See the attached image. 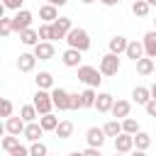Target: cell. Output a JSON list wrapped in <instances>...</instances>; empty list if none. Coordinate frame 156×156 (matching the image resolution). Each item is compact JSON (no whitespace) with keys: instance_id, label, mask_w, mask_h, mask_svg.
I'll return each instance as SVG.
<instances>
[{"instance_id":"d6986e66","label":"cell","mask_w":156,"mask_h":156,"mask_svg":"<svg viewBox=\"0 0 156 156\" xmlns=\"http://www.w3.org/2000/svg\"><path fill=\"white\" fill-rule=\"evenodd\" d=\"M34 63H37V56H34V54H20V58H17V68H20L22 73L34 71Z\"/></svg>"},{"instance_id":"94428289","label":"cell","mask_w":156,"mask_h":156,"mask_svg":"<svg viewBox=\"0 0 156 156\" xmlns=\"http://www.w3.org/2000/svg\"><path fill=\"white\" fill-rule=\"evenodd\" d=\"M154 71H156V68H154Z\"/></svg>"},{"instance_id":"3957f363","label":"cell","mask_w":156,"mask_h":156,"mask_svg":"<svg viewBox=\"0 0 156 156\" xmlns=\"http://www.w3.org/2000/svg\"><path fill=\"white\" fill-rule=\"evenodd\" d=\"M32 105L37 107V112H39V115H49V112H51V107H54L51 93H49V90L37 88V93H34V102H32Z\"/></svg>"},{"instance_id":"603a6c76","label":"cell","mask_w":156,"mask_h":156,"mask_svg":"<svg viewBox=\"0 0 156 156\" xmlns=\"http://www.w3.org/2000/svg\"><path fill=\"white\" fill-rule=\"evenodd\" d=\"M20 41H22V44H27V46H37V44H39L41 39H39V32L29 27V29L20 32Z\"/></svg>"},{"instance_id":"484cf974","label":"cell","mask_w":156,"mask_h":156,"mask_svg":"<svg viewBox=\"0 0 156 156\" xmlns=\"http://www.w3.org/2000/svg\"><path fill=\"white\" fill-rule=\"evenodd\" d=\"M149 146H151V134H146V132H136V134H134V149L146 151Z\"/></svg>"},{"instance_id":"e575fe53","label":"cell","mask_w":156,"mask_h":156,"mask_svg":"<svg viewBox=\"0 0 156 156\" xmlns=\"http://www.w3.org/2000/svg\"><path fill=\"white\" fill-rule=\"evenodd\" d=\"M0 117H12V102L7 98H0Z\"/></svg>"},{"instance_id":"ac0fdd59","label":"cell","mask_w":156,"mask_h":156,"mask_svg":"<svg viewBox=\"0 0 156 156\" xmlns=\"http://www.w3.org/2000/svg\"><path fill=\"white\" fill-rule=\"evenodd\" d=\"M127 44H129V41H127V37L115 34V37L110 39V54H117V56H119V54H124V51H127Z\"/></svg>"},{"instance_id":"9a60e30c","label":"cell","mask_w":156,"mask_h":156,"mask_svg":"<svg viewBox=\"0 0 156 156\" xmlns=\"http://www.w3.org/2000/svg\"><path fill=\"white\" fill-rule=\"evenodd\" d=\"M39 20H44L46 24H51L54 20H58V10H56V5H51V2L41 5V7H39Z\"/></svg>"},{"instance_id":"8fae6325","label":"cell","mask_w":156,"mask_h":156,"mask_svg":"<svg viewBox=\"0 0 156 156\" xmlns=\"http://www.w3.org/2000/svg\"><path fill=\"white\" fill-rule=\"evenodd\" d=\"M129 110H132V102L129 100H115L110 112H112L115 119H124V117H129Z\"/></svg>"},{"instance_id":"8992f818","label":"cell","mask_w":156,"mask_h":156,"mask_svg":"<svg viewBox=\"0 0 156 156\" xmlns=\"http://www.w3.org/2000/svg\"><path fill=\"white\" fill-rule=\"evenodd\" d=\"M32 27V12L29 10H17V15L12 17V32H24Z\"/></svg>"},{"instance_id":"f35d334b","label":"cell","mask_w":156,"mask_h":156,"mask_svg":"<svg viewBox=\"0 0 156 156\" xmlns=\"http://www.w3.org/2000/svg\"><path fill=\"white\" fill-rule=\"evenodd\" d=\"M144 110H146V115H149V117H156V98H151V100L144 105Z\"/></svg>"},{"instance_id":"b9f144b4","label":"cell","mask_w":156,"mask_h":156,"mask_svg":"<svg viewBox=\"0 0 156 156\" xmlns=\"http://www.w3.org/2000/svg\"><path fill=\"white\" fill-rule=\"evenodd\" d=\"M83 154H85V156H102V154H100V149H95V146H88Z\"/></svg>"},{"instance_id":"5bb4252c","label":"cell","mask_w":156,"mask_h":156,"mask_svg":"<svg viewBox=\"0 0 156 156\" xmlns=\"http://www.w3.org/2000/svg\"><path fill=\"white\" fill-rule=\"evenodd\" d=\"M141 44H144V54L149 58H156V29L154 32H146L144 39H141Z\"/></svg>"},{"instance_id":"6da1fadb","label":"cell","mask_w":156,"mask_h":156,"mask_svg":"<svg viewBox=\"0 0 156 156\" xmlns=\"http://www.w3.org/2000/svg\"><path fill=\"white\" fill-rule=\"evenodd\" d=\"M66 41L71 49H78V51H88L90 49V34L83 29V27H73L68 34H66Z\"/></svg>"},{"instance_id":"f5cc1de1","label":"cell","mask_w":156,"mask_h":156,"mask_svg":"<svg viewBox=\"0 0 156 156\" xmlns=\"http://www.w3.org/2000/svg\"><path fill=\"white\" fill-rule=\"evenodd\" d=\"M115 156H124V154H119V151H115Z\"/></svg>"},{"instance_id":"91938a15","label":"cell","mask_w":156,"mask_h":156,"mask_svg":"<svg viewBox=\"0 0 156 156\" xmlns=\"http://www.w3.org/2000/svg\"><path fill=\"white\" fill-rule=\"evenodd\" d=\"M0 39H2V37H0Z\"/></svg>"},{"instance_id":"f546056e","label":"cell","mask_w":156,"mask_h":156,"mask_svg":"<svg viewBox=\"0 0 156 156\" xmlns=\"http://www.w3.org/2000/svg\"><path fill=\"white\" fill-rule=\"evenodd\" d=\"M102 132H105V136H117V134H122V122L119 119H110L102 127Z\"/></svg>"},{"instance_id":"ab89813d","label":"cell","mask_w":156,"mask_h":156,"mask_svg":"<svg viewBox=\"0 0 156 156\" xmlns=\"http://www.w3.org/2000/svg\"><path fill=\"white\" fill-rule=\"evenodd\" d=\"M22 2H24V0H2V5H5L7 10H20Z\"/></svg>"},{"instance_id":"7c38bea8","label":"cell","mask_w":156,"mask_h":156,"mask_svg":"<svg viewBox=\"0 0 156 156\" xmlns=\"http://www.w3.org/2000/svg\"><path fill=\"white\" fill-rule=\"evenodd\" d=\"M5 127H7V134H15V136H20V134L24 132L27 122H24L22 117H7V119H5Z\"/></svg>"},{"instance_id":"d6a6232c","label":"cell","mask_w":156,"mask_h":156,"mask_svg":"<svg viewBox=\"0 0 156 156\" xmlns=\"http://www.w3.org/2000/svg\"><path fill=\"white\" fill-rule=\"evenodd\" d=\"M29 156H49V149H46V144L39 139V141H32V146H29Z\"/></svg>"},{"instance_id":"836d02e7","label":"cell","mask_w":156,"mask_h":156,"mask_svg":"<svg viewBox=\"0 0 156 156\" xmlns=\"http://www.w3.org/2000/svg\"><path fill=\"white\" fill-rule=\"evenodd\" d=\"M122 132H127V134H136V132H139V122L132 119V117H124V119H122Z\"/></svg>"},{"instance_id":"5b68a950","label":"cell","mask_w":156,"mask_h":156,"mask_svg":"<svg viewBox=\"0 0 156 156\" xmlns=\"http://www.w3.org/2000/svg\"><path fill=\"white\" fill-rule=\"evenodd\" d=\"M119 56L117 54H105L102 58H100V73L102 76H117L119 73Z\"/></svg>"},{"instance_id":"7a4b0ae2","label":"cell","mask_w":156,"mask_h":156,"mask_svg":"<svg viewBox=\"0 0 156 156\" xmlns=\"http://www.w3.org/2000/svg\"><path fill=\"white\" fill-rule=\"evenodd\" d=\"M78 80L85 83L88 88H98L102 83V73L95 66H78Z\"/></svg>"},{"instance_id":"2e32d148","label":"cell","mask_w":156,"mask_h":156,"mask_svg":"<svg viewBox=\"0 0 156 156\" xmlns=\"http://www.w3.org/2000/svg\"><path fill=\"white\" fill-rule=\"evenodd\" d=\"M80 54L83 51H78V49H66L63 51V56H61V61H63V66H68V68H76L78 63H80Z\"/></svg>"},{"instance_id":"f907efd6","label":"cell","mask_w":156,"mask_h":156,"mask_svg":"<svg viewBox=\"0 0 156 156\" xmlns=\"http://www.w3.org/2000/svg\"><path fill=\"white\" fill-rule=\"evenodd\" d=\"M80 2H83V5H90V2H95V0H80Z\"/></svg>"},{"instance_id":"c3c4849f","label":"cell","mask_w":156,"mask_h":156,"mask_svg":"<svg viewBox=\"0 0 156 156\" xmlns=\"http://www.w3.org/2000/svg\"><path fill=\"white\" fill-rule=\"evenodd\" d=\"M149 90H151V98H156V83H154V85H151Z\"/></svg>"},{"instance_id":"4316f807","label":"cell","mask_w":156,"mask_h":156,"mask_svg":"<svg viewBox=\"0 0 156 156\" xmlns=\"http://www.w3.org/2000/svg\"><path fill=\"white\" fill-rule=\"evenodd\" d=\"M39 124H41L44 132H54L56 124H58V117H54L51 112H49V115H41V117H39Z\"/></svg>"},{"instance_id":"cb8c5ba5","label":"cell","mask_w":156,"mask_h":156,"mask_svg":"<svg viewBox=\"0 0 156 156\" xmlns=\"http://www.w3.org/2000/svg\"><path fill=\"white\" fill-rule=\"evenodd\" d=\"M132 98H134V102H136V105H146V102L151 100V90H149V88H144V85H136V88L132 90Z\"/></svg>"},{"instance_id":"680465c9","label":"cell","mask_w":156,"mask_h":156,"mask_svg":"<svg viewBox=\"0 0 156 156\" xmlns=\"http://www.w3.org/2000/svg\"><path fill=\"white\" fill-rule=\"evenodd\" d=\"M56 156H58V154H56Z\"/></svg>"},{"instance_id":"4fadbf2b","label":"cell","mask_w":156,"mask_h":156,"mask_svg":"<svg viewBox=\"0 0 156 156\" xmlns=\"http://www.w3.org/2000/svg\"><path fill=\"white\" fill-rule=\"evenodd\" d=\"M24 139L27 141H39L41 139V134H44V129H41V124L39 122H27V127H24Z\"/></svg>"},{"instance_id":"30bf717a","label":"cell","mask_w":156,"mask_h":156,"mask_svg":"<svg viewBox=\"0 0 156 156\" xmlns=\"http://www.w3.org/2000/svg\"><path fill=\"white\" fill-rule=\"evenodd\" d=\"M85 141H88V146L100 149V146L105 144V132H102V127H90V129L85 132Z\"/></svg>"},{"instance_id":"60d3db41","label":"cell","mask_w":156,"mask_h":156,"mask_svg":"<svg viewBox=\"0 0 156 156\" xmlns=\"http://www.w3.org/2000/svg\"><path fill=\"white\" fill-rule=\"evenodd\" d=\"M10 156H29V149H27V146H22V144H20V146H17V149H15V151H12V154H10Z\"/></svg>"},{"instance_id":"277c9868","label":"cell","mask_w":156,"mask_h":156,"mask_svg":"<svg viewBox=\"0 0 156 156\" xmlns=\"http://www.w3.org/2000/svg\"><path fill=\"white\" fill-rule=\"evenodd\" d=\"M73 29V22H71V17H58V20H54L51 22V41L54 39H66V34Z\"/></svg>"},{"instance_id":"7402d4cb","label":"cell","mask_w":156,"mask_h":156,"mask_svg":"<svg viewBox=\"0 0 156 156\" xmlns=\"http://www.w3.org/2000/svg\"><path fill=\"white\" fill-rule=\"evenodd\" d=\"M34 83H37V88H41V90H51V88H54V76H51L49 71H39L37 78H34Z\"/></svg>"},{"instance_id":"7dc6e473","label":"cell","mask_w":156,"mask_h":156,"mask_svg":"<svg viewBox=\"0 0 156 156\" xmlns=\"http://www.w3.org/2000/svg\"><path fill=\"white\" fill-rule=\"evenodd\" d=\"M5 10H7V7H5V5H2V0H0V17H5Z\"/></svg>"},{"instance_id":"9c48e42d","label":"cell","mask_w":156,"mask_h":156,"mask_svg":"<svg viewBox=\"0 0 156 156\" xmlns=\"http://www.w3.org/2000/svg\"><path fill=\"white\" fill-rule=\"evenodd\" d=\"M54 54H56V49H54L51 41H39V44L34 46V56H37L39 61H51Z\"/></svg>"},{"instance_id":"83f0119b","label":"cell","mask_w":156,"mask_h":156,"mask_svg":"<svg viewBox=\"0 0 156 156\" xmlns=\"http://www.w3.org/2000/svg\"><path fill=\"white\" fill-rule=\"evenodd\" d=\"M149 10H151V5H149L146 0H134V2H132V12H134L136 17H146Z\"/></svg>"},{"instance_id":"f1b7e54d","label":"cell","mask_w":156,"mask_h":156,"mask_svg":"<svg viewBox=\"0 0 156 156\" xmlns=\"http://www.w3.org/2000/svg\"><path fill=\"white\" fill-rule=\"evenodd\" d=\"M20 117H22L24 122H37L39 112H37V107H34V105H22V110H20Z\"/></svg>"},{"instance_id":"681fc988","label":"cell","mask_w":156,"mask_h":156,"mask_svg":"<svg viewBox=\"0 0 156 156\" xmlns=\"http://www.w3.org/2000/svg\"><path fill=\"white\" fill-rule=\"evenodd\" d=\"M68 156H85V154H83V151H71Z\"/></svg>"},{"instance_id":"e0dca14e","label":"cell","mask_w":156,"mask_h":156,"mask_svg":"<svg viewBox=\"0 0 156 156\" xmlns=\"http://www.w3.org/2000/svg\"><path fill=\"white\" fill-rule=\"evenodd\" d=\"M112 102H115V98H112L110 93H98V98H95V110H98V112H110V110H112Z\"/></svg>"},{"instance_id":"44dd1931","label":"cell","mask_w":156,"mask_h":156,"mask_svg":"<svg viewBox=\"0 0 156 156\" xmlns=\"http://www.w3.org/2000/svg\"><path fill=\"white\" fill-rule=\"evenodd\" d=\"M134 63H136V73H139V76H149V73H154V68H156L154 58H149V56H141V58L134 61Z\"/></svg>"},{"instance_id":"bcb514c9","label":"cell","mask_w":156,"mask_h":156,"mask_svg":"<svg viewBox=\"0 0 156 156\" xmlns=\"http://www.w3.org/2000/svg\"><path fill=\"white\" fill-rule=\"evenodd\" d=\"M132 156H146V151H141V149H136V151H132Z\"/></svg>"},{"instance_id":"d4e9b609","label":"cell","mask_w":156,"mask_h":156,"mask_svg":"<svg viewBox=\"0 0 156 156\" xmlns=\"http://www.w3.org/2000/svg\"><path fill=\"white\" fill-rule=\"evenodd\" d=\"M54 134H56L58 139H68V136L73 134V122H68V119H61V122L56 124Z\"/></svg>"},{"instance_id":"ffe728a7","label":"cell","mask_w":156,"mask_h":156,"mask_svg":"<svg viewBox=\"0 0 156 156\" xmlns=\"http://www.w3.org/2000/svg\"><path fill=\"white\" fill-rule=\"evenodd\" d=\"M124 54H127V58H132V61H139V58L144 56V44L134 39V41H129V44H127V51H124Z\"/></svg>"},{"instance_id":"d590c367","label":"cell","mask_w":156,"mask_h":156,"mask_svg":"<svg viewBox=\"0 0 156 156\" xmlns=\"http://www.w3.org/2000/svg\"><path fill=\"white\" fill-rule=\"evenodd\" d=\"M12 34V20L0 17V37H10Z\"/></svg>"},{"instance_id":"db71d44e","label":"cell","mask_w":156,"mask_h":156,"mask_svg":"<svg viewBox=\"0 0 156 156\" xmlns=\"http://www.w3.org/2000/svg\"><path fill=\"white\" fill-rule=\"evenodd\" d=\"M154 24H156V20H154Z\"/></svg>"},{"instance_id":"1f68e13d","label":"cell","mask_w":156,"mask_h":156,"mask_svg":"<svg viewBox=\"0 0 156 156\" xmlns=\"http://www.w3.org/2000/svg\"><path fill=\"white\" fill-rule=\"evenodd\" d=\"M95 98H98V93H95V88H85V90L80 93V100H83V107H95Z\"/></svg>"},{"instance_id":"f6af8a7d","label":"cell","mask_w":156,"mask_h":156,"mask_svg":"<svg viewBox=\"0 0 156 156\" xmlns=\"http://www.w3.org/2000/svg\"><path fill=\"white\" fill-rule=\"evenodd\" d=\"M5 132H7V127H5V122H2V119H0V136H2V134H5Z\"/></svg>"},{"instance_id":"74e56055","label":"cell","mask_w":156,"mask_h":156,"mask_svg":"<svg viewBox=\"0 0 156 156\" xmlns=\"http://www.w3.org/2000/svg\"><path fill=\"white\" fill-rule=\"evenodd\" d=\"M80 107H83L80 93H71V107H68V110H80Z\"/></svg>"},{"instance_id":"11a10c76","label":"cell","mask_w":156,"mask_h":156,"mask_svg":"<svg viewBox=\"0 0 156 156\" xmlns=\"http://www.w3.org/2000/svg\"><path fill=\"white\" fill-rule=\"evenodd\" d=\"M0 85H2V80H0Z\"/></svg>"},{"instance_id":"52a82bcc","label":"cell","mask_w":156,"mask_h":156,"mask_svg":"<svg viewBox=\"0 0 156 156\" xmlns=\"http://www.w3.org/2000/svg\"><path fill=\"white\" fill-rule=\"evenodd\" d=\"M51 100H54V107H58V110L71 107V93L63 88H51Z\"/></svg>"},{"instance_id":"ee69618b","label":"cell","mask_w":156,"mask_h":156,"mask_svg":"<svg viewBox=\"0 0 156 156\" xmlns=\"http://www.w3.org/2000/svg\"><path fill=\"white\" fill-rule=\"evenodd\" d=\"M49 2H51V5H56V7H61V5H66L68 0H49Z\"/></svg>"},{"instance_id":"4dcf8cb0","label":"cell","mask_w":156,"mask_h":156,"mask_svg":"<svg viewBox=\"0 0 156 156\" xmlns=\"http://www.w3.org/2000/svg\"><path fill=\"white\" fill-rule=\"evenodd\" d=\"M0 146H2L7 154H12V151L20 146V136H15V134H10V136H2V139H0Z\"/></svg>"},{"instance_id":"816d5d0a","label":"cell","mask_w":156,"mask_h":156,"mask_svg":"<svg viewBox=\"0 0 156 156\" xmlns=\"http://www.w3.org/2000/svg\"><path fill=\"white\" fill-rule=\"evenodd\" d=\"M146 2H149V5H156V0H146Z\"/></svg>"},{"instance_id":"6f0895ef","label":"cell","mask_w":156,"mask_h":156,"mask_svg":"<svg viewBox=\"0 0 156 156\" xmlns=\"http://www.w3.org/2000/svg\"><path fill=\"white\" fill-rule=\"evenodd\" d=\"M119 2H122V0H119Z\"/></svg>"},{"instance_id":"7bdbcfd3","label":"cell","mask_w":156,"mask_h":156,"mask_svg":"<svg viewBox=\"0 0 156 156\" xmlns=\"http://www.w3.org/2000/svg\"><path fill=\"white\" fill-rule=\"evenodd\" d=\"M100 2H102V5H105V7H112V5H117V2H119V0H100Z\"/></svg>"},{"instance_id":"8d00e7d4","label":"cell","mask_w":156,"mask_h":156,"mask_svg":"<svg viewBox=\"0 0 156 156\" xmlns=\"http://www.w3.org/2000/svg\"><path fill=\"white\" fill-rule=\"evenodd\" d=\"M37 32H39V39L41 41H51V24H41Z\"/></svg>"},{"instance_id":"ba28073f","label":"cell","mask_w":156,"mask_h":156,"mask_svg":"<svg viewBox=\"0 0 156 156\" xmlns=\"http://www.w3.org/2000/svg\"><path fill=\"white\" fill-rule=\"evenodd\" d=\"M132 149H134V134L122 132V134L115 136V151H119V154H129Z\"/></svg>"},{"instance_id":"9f6ffc18","label":"cell","mask_w":156,"mask_h":156,"mask_svg":"<svg viewBox=\"0 0 156 156\" xmlns=\"http://www.w3.org/2000/svg\"><path fill=\"white\" fill-rule=\"evenodd\" d=\"M132 2H134V0H132Z\"/></svg>"}]
</instances>
